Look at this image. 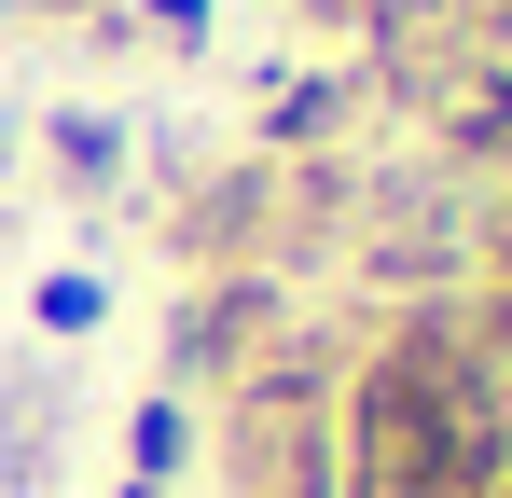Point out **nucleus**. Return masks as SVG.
Instances as JSON below:
<instances>
[{
  "label": "nucleus",
  "mask_w": 512,
  "mask_h": 498,
  "mask_svg": "<svg viewBox=\"0 0 512 498\" xmlns=\"http://www.w3.org/2000/svg\"><path fill=\"white\" fill-rule=\"evenodd\" d=\"M346 498H499L512 485V388L471 346V305H388L333 402Z\"/></svg>",
  "instance_id": "f257e3e1"
},
{
  "label": "nucleus",
  "mask_w": 512,
  "mask_h": 498,
  "mask_svg": "<svg viewBox=\"0 0 512 498\" xmlns=\"http://www.w3.org/2000/svg\"><path fill=\"white\" fill-rule=\"evenodd\" d=\"M333 332H291L263 374L222 388L208 415V457H222V498H346V457H333Z\"/></svg>",
  "instance_id": "f03ea898"
},
{
  "label": "nucleus",
  "mask_w": 512,
  "mask_h": 498,
  "mask_svg": "<svg viewBox=\"0 0 512 498\" xmlns=\"http://www.w3.org/2000/svg\"><path fill=\"white\" fill-rule=\"evenodd\" d=\"M291 332H305V319H291V277H277V263L194 277V291H180V319H167V388H180V402H194V388L222 402V388H236V374H263Z\"/></svg>",
  "instance_id": "7ed1b4c3"
},
{
  "label": "nucleus",
  "mask_w": 512,
  "mask_h": 498,
  "mask_svg": "<svg viewBox=\"0 0 512 498\" xmlns=\"http://www.w3.org/2000/svg\"><path fill=\"white\" fill-rule=\"evenodd\" d=\"M360 111V70H305V83H277V111H263V166H291V153H333V125Z\"/></svg>",
  "instance_id": "20e7f679"
},
{
  "label": "nucleus",
  "mask_w": 512,
  "mask_h": 498,
  "mask_svg": "<svg viewBox=\"0 0 512 498\" xmlns=\"http://www.w3.org/2000/svg\"><path fill=\"white\" fill-rule=\"evenodd\" d=\"M180 471H194V402L153 388V402L125 415V485H180Z\"/></svg>",
  "instance_id": "39448f33"
},
{
  "label": "nucleus",
  "mask_w": 512,
  "mask_h": 498,
  "mask_svg": "<svg viewBox=\"0 0 512 498\" xmlns=\"http://www.w3.org/2000/svg\"><path fill=\"white\" fill-rule=\"evenodd\" d=\"M28 319L56 332V346H84V332H97V319H111V291H97L84 263H56V277H42V291H28Z\"/></svg>",
  "instance_id": "423d86ee"
},
{
  "label": "nucleus",
  "mask_w": 512,
  "mask_h": 498,
  "mask_svg": "<svg viewBox=\"0 0 512 498\" xmlns=\"http://www.w3.org/2000/svg\"><path fill=\"white\" fill-rule=\"evenodd\" d=\"M42 139H56V180H111V166H125V125H111V111H56Z\"/></svg>",
  "instance_id": "0eeeda50"
},
{
  "label": "nucleus",
  "mask_w": 512,
  "mask_h": 498,
  "mask_svg": "<svg viewBox=\"0 0 512 498\" xmlns=\"http://www.w3.org/2000/svg\"><path fill=\"white\" fill-rule=\"evenodd\" d=\"M471 346H485V374L512 388V277H485V291H471Z\"/></svg>",
  "instance_id": "6e6552de"
},
{
  "label": "nucleus",
  "mask_w": 512,
  "mask_h": 498,
  "mask_svg": "<svg viewBox=\"0 0 512 498\" xmlns=\"http://www.w3.org/2000/svg\"><path fill=\"white\" fill-rule=\"evenodd\" d=\"M471 249H485V277H512V180H499V208L471 222Z\"/></svg>",
  "instance_id": "1a4fd4ad"
},
{
  "label": "nucleus",
  "mask_w": 512,
  "mask_h": 498,
  "mask_svg": "<svg viewBox=\"0 0 512 498\" xmlns=\"http://www.w3.org/2000/svg\"><path fill=\"white\" fill-rule=\"evenodd\" d=\"M153 28H167V42H208V28H222V0H153Z\"/></svg>",
  "instance_id": "9d476101"
},
{
  "label": "nucleus",
  "mask_w": 512,
  "mask_h": 498,
  "mask_svg": "<svg viewBox=\"0 0 512 498\" xmlns=\"http://www.w3.org/2000/svg\"><path fill=\"white\" fill-rule=\"evenodd\" d=\"M485 56H499V70H512V0H485Z\"/></svg>",
  "instance_id": "9b49d317"
},
{
  "label": "nucleus",
  "mask_w": 512,
  "mask_h": 498,
  "mask_svg": "<svg viewBox=\"0 0 512 498\" xmlns=\"http://www.w3.org/2000/svg\"><path fill=\"white\" fill-rule=\"evenodd\" d=\"M28 14H111V0H28Z\"/></svg>",
  "instance_id": "f8f14e48"
}]
</instances>
